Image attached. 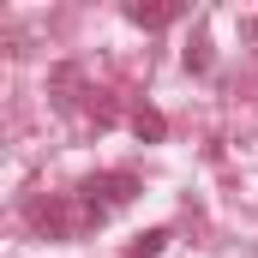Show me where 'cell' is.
<instances>
[{
  "label": "cell",
  "instance_id": "obj_2",
  "mask_svg": "<svg viewBox=\"0 0 258 258\" xmlns=\"http://www.w3.org/2000/svg\"><path fill=\"white\" fill-rule=\"evenodd\" d=\"M168 240H174V228H144L138 240H126V258H162Z\"/></svg>",
  "mask_w": 258,
  "mask_h": 258
},
{
  "label": "cell",
  "instance_id": "obj_3",
  "mask_svg": "<svg viewBox=\"0 0 258 258\" xmlns=\"http://www.w3.org/2000/svg\"><path fill=\"white\" fill-rule=\"evenodd\" d=\"M174 12H180V6H126V18H132V24H144V30H162Z\"/></svg>",
  "mask_w": 258,
  "mask_h": 258
},
{
  "label": "cell",
  "instance_id": "obj_5",
  "mask_svg": "<svg viewBox=\"0 0 258 258\" xmlns=\"http://www.w3.org/2000/svg\"><path fill=\"white\" fill-rule=\"evenodd\" d=\"M186 66H192V72H204V66H210V42H204V36L186 48Z\"/></svg>",
  "mask_w": 258,
  "mask_h": 258
},
{
  "label": "cell",
  "instance_id": "obj_4",
  "mask_svg": "<svg viewBox=\"0 0 258 258\" xmlns=\"http://www.w3.org/2000/svg\"><path fill=\"white\" fill-rule=\"evenodd\" d=\"M132 132H138L144 144H156V138H162V114H150V108H138V114H132Z\"/></svg>",
  "mask_w": 258,
  "mask_h": 258
},
{
  "label": "cell",
  "instance_id": "obj_1",
  "mask_svg": "<svg viewBox=\"0 0 258 258\" xmlns=\"http://www.w3.org/2000/svg\"><path fill=\"white\" fill-rule=\"evenodd\" d=\"M78 198H84V216H90V222H102V216H114L120 204L138 198V174H126V168L96 174V180H84V186H78Z\"/></svg>",
  "mask_w": 258,
  "mask_h": 258
}]
</instances>
